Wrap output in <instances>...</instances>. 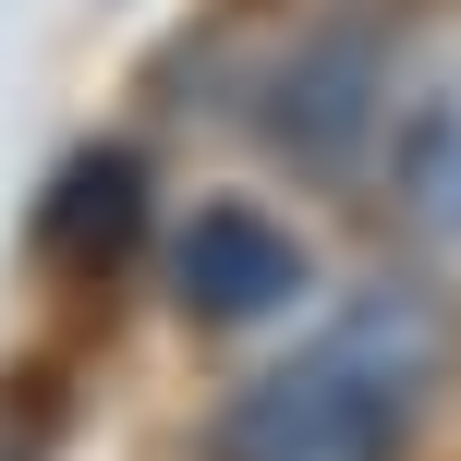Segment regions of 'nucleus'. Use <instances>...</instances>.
<instances>
[{
  "mask_svg": "<svg viewBox=\"0 0 461 461\" xmlns=\"http://www.w3.org/2000/svg\"><path fill=\"white\" fill-rule=\"evenodd\" d=\"M449 376V328L413 292H365L340 328L279 352L219 401V461H401L413 413Z\"/></svg>",
  "mask_w": 461,
  "mask_h": 461,
  "instance_id": "nucleus-1",
  "label": "nucleus"
},
{
  "mask_svg": "<svg viewBox=\"0 0 461 461\" xmlns=\"http://www.w3.org/2000/svg\"><path fill=\"white\" fill-rule=\"evenodd\" d=\"M401 219L438 230V243H461V97H438V110L401 122Z\"/></svg>",
  "mask_w": 461,
  "mask_h": 461,
  "instance_id": "nucleus-5",
  "label": "nucleus"
},
{
  "mask_svg": "<svg viewBox=\"0 0 461 461\" xmlns=\"http://www.w3.org/2000/svg\"><path fill=\"white\" fill-rule=\"evenodd\" d=\"M37 255L73 279H110L122 255H146V158L134 146H73L37 194Z\"/></svg>",
  "mask_w": 461,
  "mask_h": 461,
  "instance_id": "nucleus-4",
  "label": "nucleus"
},
{
  "mask_svg": "<svg viewBox=\"0 0 461 461\" xmlns=\"http://www.w3.org/2000/svg\"><path fill=\"white\" fill-rule=\"evenodd\" d=\"M303 292V243L267 207H194L183 243H170V303L194 328H255Z\"/></svg>",
  "mask_w": 461,
  "mask_h": 461,
  "instance_id": "nucleus-3",
  "label": "nucleus"
},
{
  "mask_svg": "<svg viewBox=\"0 0 461 461\" xmlns=\"http://www.w3.org/2000/svg\"><path fill=\"white\" fill-rule=\"evenodd\" d=\"M376 97H389V24L376 13H340L303 37V61H279L267 86V134L292 146V170H316V183H340V170L376 158Z\"/></svg>",
  "mask_w": 461,
  "mask_h": 461,
  "instance_id": "nucleus-2",
  "label": "nucleus"
}]
</instances>
